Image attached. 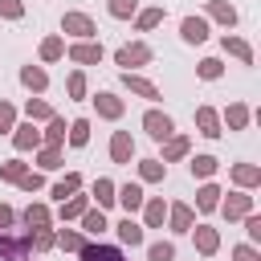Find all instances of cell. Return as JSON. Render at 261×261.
Listing matches in <instances>:
<instances>
[{
    "label": "cell",
    "instance_id": "cell-15",
    "mask_svg": "<svg viewBox=\"0 0 261 261\" xmlns=\"http://www.w3.org/2000/svg\"><path fill=\"white\" fill-rule=\"evenodd\" d=\"M143 220H147V228H163V220H167V204H163V196L143 200Z\"/></svg>",
    "mask_w": 261,
    "mask_h": 261
},
{
    "label": "cell",
    "instance_id": "cell-39",
    "mask_svg": "<svg viewBox=\"0 0 261 261\" xmlns=\"http://www.w3.org/2000/svg\"><path fill=\"white\" fill-rule=\"evenodd\" d=\"M147 261H175V245H171V241H155V245H147Z\"/></svg>",
    "mask_w": 261,
    "mask_h": 261
},
{
    "label": "cell",
    "instance_id": "cell-25",
    "mask_svg": "<svg viewBox=\"0 0 261 261\" xmlns=\"http://www.w3.org/2000/svg\"><path fill=\"white\" fill-rule=\"evenodd\" d=\"M232 179H237L241 188H257V184H261V167H257V163H237V167H232Z\"/></svg>",
    "mask_w": 261,
    "mask_h": 261
},
{
    "label": "cell",
    "instance_id": "cell-27",
    "mask_svg": "<svg viewBox=\"0 0 261 261\" xmlns=\"http://www.w3.org/2000/svg\"><path fill=\"white\" fill-rule=\"evenodd\" d=\"M82 228H86L90 237H102V232H106L110 224H106V216H102V208H86V212H82Z\"/></svg>",
    "mask_w": 261,
    "mask_h": 261
},
{
    "label": "cell",
    "instance_id": "cell-12",
    "mask_svg": "<svg viewBox=\"0 0 261 261\" xmlns=\"http://www.w3.org/2000/svg\"><path fill=\"white\" fill-rule=\"evenodd\" d=\"M192 237H196V249L204 253V257H212L216 249H220V232L212 228V224H196V228H188Z\"/></svg>",
    "mask_w": 261,
    "mask_h": 261
},
{
    "label": "cell",
    "instance_id": "cell-44",
    "mask_svg": "<svg viewBox=\"0 0 261 261\" xmlns=\"http://www.w3.org/2000/svg\"><path fill=\"white\" fill-rule=\"evenodd\" d=\"M37 163H41L45 171H57V167H61V151H57V147H45V151L37 155Z\"/></svg>",
    "mask_w": 261,
    "mask_h": 261
},
{
    "label": "cell",
    "instance_id": "cell-14",
    "mask_svg": "<svg viewBox=\"0 0 261 261\" xmlns=\"http://www.w3.org/2000/svg\"><path fill=\"white\" fill-rule=\"evenodd\" d=\"M12 147H16V151H33V147H41V130H37L33 122L12 126Z\"/></svg>",
    "mask_w": 261,
    "mask_h": 261
},
{
    "label": "cell",
    "instance_id": "cell-9",
    "mask_svg": "<svg viewBox=\"0 0 261 261\" xmlns=\"http://www.w3.org/2000/svg\"><path fill=\"white\" fill-rule=\"evenodd\" d=\"M110 159H114V163H130V159H135V139H130V130H114V135H110Z\"/></svg>",
    "mask_w": 261,
    "mask_h": 261
},
{
    "label": "cell",
    "instance_id": "cell-45",
    "mask_svg": "<svg viewBox=\"0 0 261 261\" xmlns=\"http://www.w3.org/2000/svg\"><path fill=\"white\" fill-rule=\"evenodd\" d=\"M0 16L4 20H20L24 16V0H0Z\"/></svg>",
    "mask_w": 261,
    "mask_h": 261
},
{
    "label": "cell",
    "instance_id": "cell-23",
    "mask_svg": "<svg viewBox=\"0 0 261 261\" xmlns=\"http://www.w3.org/2000/svg\"><path fill=\"white\" fill-rule=\"evenodd\" d=\"M208 16H212V20H220L224 29H232V24H237V8H232V4H224V0H208Z\"/></svg>",
    "mask_w": 261,
    "mask_h": 261
},
{
    "label": "cell",
    "instance_id": "cell-11",
    "mask_svg": "<svg viewBox=\"0 0 261 261\" xmlns=\"http://www.w3.org/2000/svg\"><path fill=\"white\" fill-rule=\"evenodd\" d=\"M196 126H200L204 139H220V135H224V130H220V114H216L212 106H196Z\"/></svg>",
    "mask_w": 261,
    "mask_h": 261
},
{
    "label": "cell",
    "instance_id": "cell-19",
    "mask_svg": "<svg viewBox=\"0 0 261 261\" xmlns=\"http://www.w3.org/2000/svg\"><path fill=\"white\" fill-rule=\"evenodd\" d=\"M114 228H118V241H122V245H130V249H139V245H143V224H135L130 216H122Z\"/></svg>",
    "mask_w": 261,
    "mask_h": 261
},
{
    "label": "cell",
    "instance_id": "cell-35",
    "mask_svg": "<svg viewBox=\"0 0 261 261\" xmlns=\"http://www.w3.org/2000/svg\"><path fill=\"white\" fill-rule=\"evenodd\" d=\"M216 167H220L216 155H196V159H192V179H208Z\"/></svg>",
    "mask_w": 261,
    "mask_h": 261
},
{
    "label": "cell",
    "instance_id": "cell-28",
    "mask_svg": "<svg viewBox=\"0 0 261 261\" xmlns=\"http://www.w3.org/2000/svg\"><path fill=\"white\" fill-rule=\"evenodd\" d=\"M65 135H69V126H65V118H57V114L49 118V130H41V139H45L49 147H61V143H65Z\"/></svg>",
    "mask_w": 261,
    "mask_h": 261
},
{
    "label": "cell",
    "instance_id": "cell-42",
    "mask_svg": "<svg viewBox=\"0 0 261 261\" xmlns=\"http://www.w3.org/2000/svg\"><path fill=\"white\" fill-rule=\"evenodd\" d=\"M57 245H61V249H69V253H77V249L86 245V237H82V232H73V228H61V232H57Z\"/></svg>",
    "mask_w": 261,
    "mask_h": 261
},
{
    "label": "cell",
    "instance_id": "cell-10",
    "mask_svg": "<svg viewBox=\"0 0 261 261\" xmlns=\"http://www.w3.org/2000/svg\"><path fill=\"white\" fill-rule=\"evenodd\" d=\"M94 110H98L102 118H122L126 102H122L118 94H110V90H98V98H94Z\"/></svg>",
    "mask_w": 261,
    "mask_h": 261
},
{
    "label": "cell",
    "instance_id": "cell-18",
    "mask_svg": "<svg viewBox=\"0 0 261 261\" xmlns=\"http://www.w3.org/2000/svg\"><path fill=\"white\" fill-rule=\"evenodd\" d=\"M167 224H171V232H188L192 228V208L188 204H167Z\"/></svg>",
    "mask_w": 261,
    "mask_h": 261
},
{
    "label": "cell",
    "instance_id": "cell-31",
    "mask_svg": "<svg viewBox=\"0 0 261 261\" xmlns=\"http://www.w3.org/2000/svg\"><path fill=\"white\" fill-rule=\"evenodd\" d=\"M24 114H29V122H49V118H53V106L41 102V98H29V102H24Z\"/></svg>",
    "mask_w": 261,
    "mask_h": 261
},
{
    "label": "cell",
    "instance_id": "cell-8",
    "mask_svg": "<svg viewBox=\"0 0 261 261\" xmlns=\"http://www.w3.org/2000/svg\"><path fill=\"white\" fill-rule=\"evenodd\" d=\"M179 37H184L188 45H204V41H208V20H204V16H184V20H179Z\"/></svg>",
    "mask_w": 261,
    "mask_h": 261
},
{
    "label": "cell",
    "instance_id": "cell-50",
    "mask_svg": "<svg viewBox=\"0 0 261 261\" xmlns=\"http://www.w3.org/2000/svg\"><path fill=\"white\" fill-rule=\"evenodd\" d=\"M245 232H249V241H261V216H245Z\"/></svg>",
    "mask_w": 261,
    "mask_h": 261
},
{
    "label": "cell",
    "instance_id": "cell-30",
    "mask_svg": "<svg viewBox=\"0 0 261 261\" xmlns=\"http://www.w3.org/2000/svg\"><path fill=\"white\" fill-rule=\"evenodd\" d=\"M220 196H224V192H220L216 184H204V188L196 192V208H200V212H212V208L220 204Z\"/></svg>",
    "mask_w": 261,
    "mask_h": 261
},
{
    "label": "cell",
    "instance_id": "cell-51",
    "mask_svg": "<svg viewBox=\"0 0 261 261\" xmlns=\"http://www.w3.org/2000/svg\"><path fill=\"white\" fill-rule=\"evenodd\" d=\"M12 220H16V212H12V208H8V204H0V228H8V224H12Z\"/></svg>",
    "mask_w": 261,
    "mask_h": 261
},
{
    "label": "cell",
    "instance_id": "cell-1",
    "mask_svg": "<svg viewBox=\"0 0 261 261\" xmlns=\"http://www.w3.org/2000/svg\"><path fill=\"white\" fill-rule=\"evenodd\" d=\"M114 65H122V73H130V69H139V65H151V45H143V41L118 45V49H114Z\"/></svg>",
    "mask_w": 261,
    "mask_h": 261
},
{
    "label": "cell",
    "instance_id": "cell-33",
    "mask_svg": "<svg viewBox=\"0 0 261 261\" xmlns=\"http://www.w3.org/2000/svg\"><path fill=\"white\" fill-rule=\"evenodd\" d=\"M167 175V163H159V159H143L139 163V179H147V184H159Z\"/></svg>",
    "mask_w": 261,
    "mask_h": 261
},
{
    "label": "cell",
    "instance_id": "cell-36",
    "mask_svg": "<svg viewBox=\"0 0 261 261\" xmlns=\"http://www.w3.org/2000/svg\"><path fill=\"white\" fill-rule=\"evenodd\" d=\"M106 12H110L114 20H126V16L139 12V0H106Z\"/></svg>",
    "mask_w": 261,
    "mask_h": 261
},
{
    "label": "cell",
    "instance_id": "cell-40",
    "mask_svg": "<svg viewBox=\"0 0 261 261\" xmlns=\"http://www.w3.org/2000/svg\"><path fill=\"white\" fill-rule=\"evenodd\" d=\"M163 16H167V12H163V4H159V8H143L135 24H139V29L147 33V29H155V24H163Z\"/></svg>",
    "mask_w": 261,
    "mask_h": 261
},
{
    "label": "cell",
    "instance_id": "cell-3",
    "mask_svg": "<svg viewBox=\"0 0 261 261\" xmlns=\"http://www.w3.org/2000/svg\"><path fill=\"white\" fill-rule=\"evenodd\" d=\"M29 249H33V237H4L0 228V261H29Z\"/></svg>",
    "mask_w": 261,
    "mask_h": 261
},
{
    "label": "cell",
    "instance_id": "cell-29",
    "mask_svg": "<svg viewBox=\"0 0 261 261\" xmlns=\"http://www.w3.org/2000/svg\"><path fill=\"white\" fill-rule=\"evenodd\" d=\"M77 188H82V175H77V171H69L65 179H57V184H53V200L61 204V200H69V196H73Z\"/></svg>",
    "mask_w": 261,
    "mask_h": 261
},
{
    "label": "cell",
    "instance_id": "cell-13",
    "mask_svg": "<svg viewBox=\"0 0 261 261\" xmlns=\"http://www.w3.org/2000/svg\"><path fill=\"white\" fill-rule=\"evenodd\" d=\"M122 86H126L130 94L147 98V102H159V86H155V82H147V77H139V73H122Z\"/></svg>",
    "mask_w": 261,
    "mask_h": 261
},
{
    "label": "cell",
    "instance_id": "cell-37",
    "mask_svg": "<svg viewBox=\"0 0 261 261\" xmlns=\"http://www.w3.org/2000/svg\"><path fill=\"white\" fill-rule=\"evenodd\" d=\"M29 171V163L24 159H8V163H0V179H8V184H20V175Z\"/></svg>",
    "mask_w": 261,
    "mask_h": 261
},
{
    "label": "cell",
    "instance_id": "cell-32",
    "mask_svg": "<svg viewBox=\"0 0 261 261\" xmlns=\"http://www.w3.org/2000/svg\"><path fill=\"white\" fill-rule=\"evenodd\" d=\"M65 139H69V147H86L90 143V118H73Z\"/></svg>",
    "mask_w": 261,
    "mask_h": 261
},
{
    "label": "cell",
    "instance_id": "cell-21",
    "mask_svg": "<svg viewBox=\"0 0 261 261\" xmlns=\"http://www.w3.org/2000/svg\"><path fill=\"white\" fill-rule=\"evenodd\" d=\"M249 106L245 102H228V110H224V122H228V130H245L249 126Z\"/></svg>",
    "mask_w": 261,
    "mask_h": 261
},
{
    "label": "cell",
    "instance_id": "cell-49",
    "mask_svg": "<svg viewBox=\"0 0 261 261\" xmlns=\"http://www.w3.org/2000/svg\"><path fill=\"white\" fill-rule=\"evenodd\" d=\"M232 261H261V253H257L253 245H237V249H232Z\"/></svg>",
    "mask_w": 261,
    "mask_h": 261
},
{
    "label": "cell",
    "instance_id": "cell-46",
    "mask_svg": "<svg viewBox=\"0 0 261 261\" xmlns=\"http://www.w3.org/2000/svg\"><path fill=\"white\" fill-rule=\"evenodd\" d=\"M33 245H37V249H53V245H57V232H49V228H37V232H33Z\"/></svg>",
    "mask_w": 261,
    "mask_h": 261
},
{
    "label": "cell",
    "instance_id": "cell-47",
    "mask_svg": "<svg viewBox=\"0 0 261 261\" xmlns=\"http://www.w3.org/2000/svg\"><path fill=\"white\" fill-rule=\"evenodd\" d=\"M12 122H16V110H12V102H0V135H4V130H12Z\"/></svg>",
    "mask_w": 261,
    "mask_h": 261
},
{
    "label": "cell",
    "instance_id": "cell-43",
    "mask_svg": "<svg viewBox=\"0 0 261 261\" xmlns=\"http://www.w3.org/2000/svg\"><path fill=\"white\" fill-rule=\"evenodd\" d=\"M65 90H69V98H86V73H82V69H73V73H69V82H65Z\"/></svg>",
    "mask_w": 261,
    "mask_h": 261
},
{
    "label": "cell",
    "instance_id": "cell-20",
    "mask_svg": "<svg viewBox=\"0 0 261 261\" xmlns=\"http://www.w3.org/2000/svg\"><path fill=\"white\" fill-rule=\"evenodd\" d=\"M220 45H224V53H232L241 65H253V49H249V41H241V37H228V33H224V41H220Z\"/></svg>",
    "mask_w": 261,
    "mask_h": 261
},
{
    "label": "cell",
    "instance_id": "cell-5",
    "mask_svg": "<svg viewBox=\"0 0 261 261\" xmlns=\"http://www.w3.org/2000/svg\"><path fill=\"white\" fill-rule=\"evenodd\" d=\"M65 57H69L73 65H94V61H102V45H98V41H73V45L65 49Z\"/></svg>",
    "mask_w": 261,
    "mask_h": 261
},
{
    "label": "cell",
    "instance_id": "cell-48",
    "mask_svg": "<svg viewBox=\"0 0 261 261\" xmlns=\"http://www.w3.org/2000/svg\"><path fill=\"white\" fill-rule=\"evenodd\" d=\"M20 188H24V192H41V188H45V179H41L37 171H24V175H20Z\"/></svg>",
    "mask_w": 261,
    "mask_h": 261
},
{
    "label": "cell",
    "instance_id": "cell-17",
    "mask_svg": "<svg viewBox=\"0 0 261 261\" xmlns=\"http://www.w3.org/2000/svg\"><path fill=\"white\" fill-rule=\"evenodd\" d=\"M188 147H192V139H188V135H171V139L163 143V159H159V163H175V159H184V155H188Z\"/></svg>",
    "mask_w": 261,
    "mask_h": 261
},
{
    "label": "cell",
    "instance_id": "cell-2",
    "mask_svg": "<svg viewBox=\"0 0 261 261\" xmlns=\"http://www.w3.org/2000/svg\"><path fill=\"white\" fill-rule=\"evenodd\" d=\"M61 33H69L73 41H94V37H98V24H94L86 12H65V16H61Z\"/></svg>",
    "mask_w": 261,
    "mask_h": 261
},
{
    "label": "cell",
    "instance_id": "cell-22",
    "mask_svg": "<svg viewBox=\"0 0 261 261\" xmlns=\"http://www.w3.org/2000/svg\"><path fill=\"white\" fill-rule=\"evenodd\" d=\"M20 220L37 232V228H49V220H53V216H49V208H45V204H29V208L20 212Z\"/></svg>",
    "mask_w": 261,
    "mask_h": 261
},
{
    "label": "cell",
    "instance_id": "cell-34",
    "mask_svg": "<svg viewBox=\"0 0 261 261\" xmlns=\"http://www.w3.org/2000/svg\"><path fill=\"white\" fill-rule=\"evenodd\" d=\"M65 57V41L61 37H45L41 41V61H61Z\"/></svg>",
    "mask_w": 261,
    "mask_h": 261
},
{
    "label": "cell",
    "instance_id": "cell-6",
    "mask_svg": "<svg viewBox=\"0 0 261 261\" xmlns=\"http://www.w3.org/2000/svg\"><path fill=\"white\" fill-rule=\"evenodd\" d=\"M216 208L224 212V220H241V216L253 212V196H245V192H228V200H220Z\"/></svg>",
    "mask_w": 261,
    "mask_h": 261
},
{
    "label": "cell",
    "instance_id": "cell-4",
    "mask_svg": "<svg viewBox=\"0 0 261 261\" xmlns=\"http://www.w3.org/2000/svg\"><path fill=\"white\" fill-rule=\"evenodd\" d=\"M143 130H147L151 139H159V143H163V139H171V135H175V122H171L163 110H147V114H143Z\"/></svg>",
    "mask_w": 261,
    "mask_h": 261
},
{
    "label": "cell",
    "instance_id": "cell-7",
    "mask_svg": "<svg viewBox=\"0 0 261 261\" xmlns=\"http://www.w3.org/2000/svg\"><path fill=\"white\" fill-rule=\"evenodd\" d=\"M143 200H147V196H143L139 184H122V188H114V204H122L126 216H135V212L143 208Z\"/></svg>",
    "mask_w": 261,
    "mask_h": 261
},
{
    "label": "cell",
    "instance_id": "cell-38",
    "mask_svg": "<svg viewBox=\"0 0 261 261\" xmlns=\"http://www.w3.org/2000/svg\"><path fill=\"white\" fill-rule=\"evenodd\" d=\"M94 200H98V208H110V204H114V184H110L106 175H98V184H94Z\"/></svg>",
    "mask_w": 261,
    "mask_h": 261
},
{
    "label": "cell",
    "instance_id": "cell-24",
    "mask_svg": "<svg viewBox=\"0 0 261 261\" xmlns=\"http://www.w3.org/2000/svg\"><path fill=\"white\" fill-rule=\"evenodd\" d=\"M20 82H24L33 94H41V90L49 86V73H45L41 65H24V69H20Z\"/></svg>",
    "mask_w": 261,
    "mask_h": 261
},
{
    "label": "cell",
    "instance_id": "cell-16",
    "mask_svg": "<svg viewBox=\"0 0 261 261\" xmlns=\"http://www.w3.org/2000/svg\"><path fill=\"white\" fill-rule=\"evenodd\" d=\"M77 257H82V261H122V253H118L114 245H82Z\"/></svg>",
    "mask_w": 261,
    "mask_h": 261
},
{
    "label": "cell",
    "instance_id": "cell-41",
    "mask_svg": "<svg viewBox=\"0 0 261 261\" xmlns=\"http://www.w3.org/2000/svg\"><path fill=\"white\" fill-rule=\"evenodd\" d=\"M196 73H200L204 82H216V77L224 73V65H220V57H204V61L196 65Z\"/></svg>",
    "mask_w": 261,
    "mask_h": 261
},
{
    "label": "cell",
    "instance_id": "cell-26",
    "mask_svg": "<svg viewBox=\"0 0 261 261\" xmlns=\"http://www.w3.org/2000/svg\"><path fill=\"white\" fill-rule=\"evenodd\" d=\"M86 208H90V196H77V192H73L69 200H61V208H57V216H61V220H73V216H82Z\"/></svg>",
    "mask_w": 261,
    "mask_h": 261
}]
</instances>
